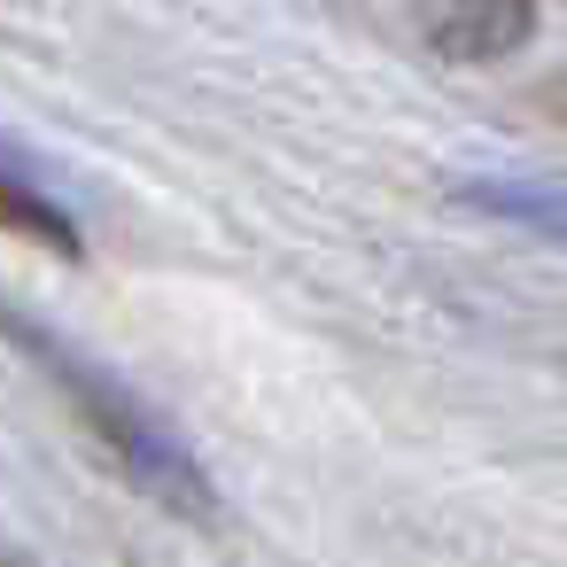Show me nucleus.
<instances>
[{
	"mask_svg": "<svg viewBox=\"0 0 567 567\" xmlns=\"http://www.w3.org/2000/svg\"><path fill=\"white\" fill-rule=\"evenodd\" d=\"M0 334H17V342L55 373L63 404H79V420L94 427V443L117 458V474H125L133 489H148L156 505H172V513H187V520H210V513H218V489H210V474L195 466V451H187L117 373H102V365H94L86 350H71V342L40 334L24 311H0Z\"/></svg>",
	"mask_w": 567,
	"mask_h": 567,
	"instance_id": "f257e3e1",
	"label": "nucleus"
},
{
	"mask_svg": "<svg viewBox=\"0 0 567 567\" xmlns=\"http://www.w3.org/2000/svg\"><path fill=\"white\" fill-rule=\"evenodd\" d=\"M404 17L443 63H505L536 32V0H404Z\"/></svg>",
	"mask_w": 567,
	"mask_h": 567,
	"instance_id": "f03ea898",
	"label": "nucleus"
},
{
	"mask_svg": "<svg viewBox=\"0 0 567 567\" xmlns=\"http://www.w3.org/2000/svg\"><path fill=\"white\" fill-rule=\"evenodd\" d=\"M0 226H9L17 241H40V249H63V257H79V226H71V210L0 148Z\"/></svg>",
	"mask_w": 567,
	"mask_h": 567,
	"instance_id": "7ed1b4c3",
	"label": "nucleus"
},
{
	"mask_svg": "<svg viewBox=\"0 0 567 567\" xmlns=\"http://www.w3.org/2000/svg\"><path fill=\"white\" fill-rule=\"evenodd\" d=\"M482 203H497V210H513L520 226L567 241V195H559V187H482Z\"/></svg>",
	"mask_w": 567,
	"mask_h": 567,
	"instance_id": "20e7f679",
	"label": "nucleus"
},
{
	"mask_svg": "<svg viewBox=\"0 0 567 567\" xmlns=\"http://www.w3.org/2000/svg\"><path fill=\"white\" fill-rule=\"evenodd\" d=\"M551 110H559V117H567V71H559V86H551Z\"/></svg>",
	"mask_w": 567,
	"mask_h": 567,
	"instance_id": "39448f33",
	"label": "nucleus"
}]
</instances>
